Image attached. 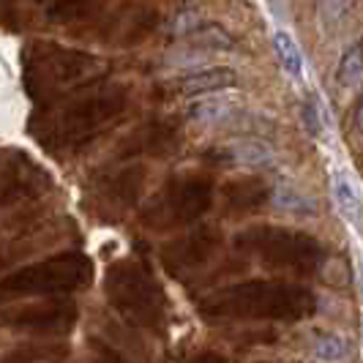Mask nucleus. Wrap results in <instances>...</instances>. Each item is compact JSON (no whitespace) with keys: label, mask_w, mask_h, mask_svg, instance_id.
Listing matches in <instances>:
<instances>
[{"label":"nucleus","mask_w":363,"mask_h":363,"mask_svg":"<svg viewBox=\"0 0 363 363\" xmlns=\"http://www.w3.org/2000/svg\"><path fill=\"white\" fill-rule=\"evenodd\" d=\"M123 88H99L91 93L82 88L55 101L36 104L28 128L30 137L50 153H69L96 140L123 112Z\"/></svg>","instance_id":"1"},{"label":"nucleus","mask_w":363,"mask_h":363,"mask_svg":"<svg viewBox=\"0 0 363 363\" xmlns=\"http://www.w3.org/2000/svg\"><path fill=\"white\" fill-rule=\"evenodd\" d=\"M28 358H33V355H28V352H11L9 355V361H28ZM36 358H55L52 352H36Z\"/></svg>","instance_id":"20"},{"label":"nucleus","mask_w":363,"mask_h":363,"mask_svg":"<svg viewBox=\"0 0 363 363\" xmlns=\"http://www.w3.org/2000/svg\"><path fill=\"white\" fill-rule=\"evenodd\" d=\"M301 118H303V126L309 131L314 140H325L328 137V118L325 109L320 104V96L317 93H309L303 107H301Z\"/></svg>","instance_id":"14"},{"label":"nucleus","mask_w":363,"mask_h":363,"mask_svg":"<svg viewBox=\"0 0 363 363\" xmlns=\"http://www.w3.org/2000/svg\"><path fill=\"white\" fill-rule=\"evenodd\" d=\"M101 74L104 63L82 50L60 47L52 41H30L22 50V82L36 104L82 91Z\"/></svg>","instance_id":"2"},{"label":"nucleus","mask_w":363,"mask_h":363,"mask_svg":"<svg viewBox=\"0 0 363 363\" xmlns=\"http://www.w3.org/2000/svg\"><path fill=\"white\" fill-rule=\"evenodd\" d=\"M317 9H320V22L328 33L342 30V25L350 19V0H320Z\"/></svg>","instance_id":"17"},{"label":"nucleus","mask_w":363,"mask_h":363,"mask_svg":"<svg viewBox=\"0 0 363 363\" xmlns=\"http://www.w3.org/2000/svg\"><path fill=\"white\" fill-rule=\"evenodd\" d=\"M273 52L279 57V66L284 69V74L301 82L303 79V52L298 47V41L287 33V30H276L273 33Z\"/></svg>","instance_id":"11"},{"label":"nucleus","mask_w":363,"mask_h":363,"mask_svg":"<svg viewBox=\"0 0 363 363\" xmlns=\"http://www.w3.org/2000/svg\"><path fill=\"white\" fill-rule=\"evenodd\" d=\"M230 150H233V159L240 167H265L273 159L271 147L265 143H257V140H243V143L233 145Z\"/></svg>","instance_id":"15"},{"label":"nucleus","mask_w":363,"mask_h":363,"mask_svg":"<svg viewBox=\"0 0 363 363\" xmlns=\"http://www.w3.org/2000/svg\"><path fill=\"white\" fill-rule=\"evenodd\" d=\"M238 85V74L230 66H211V69H202L181 79V93L183 96H208V93L227 91V88H235Z\"/></svg>","instance_id":"9"},{"label":"nucleus","mask_w":363,"mask_h":363,"mask_svg":"<svg viewBox=\"0 0 363 363\" xmlns=\"http://www.w3.org/2000/svg\"><path fill=\"white\" fill-rule=\"evenodd\" d=\"M109 303L126 317L131 325L153 328L164 320V292L145 265L121 259L107 271L104 281Z\"/></svg>","instance_id":"5"},{"label":"nucleus","mask_w":363,"mask_h":363,"mask_svg":"<svg viewBox=\"0 0 363 363\" xmlns=\"http://www.w3.org/2000/svg\"><path fill=\"white\" fill-rule=\"evenodd\" d=\"M93 281V259L82 252H60L30 262L0 279V292L11 295H69Z\"/></svg>","instance_id":"4"},{"label":"nucleus","mask_w":363,"mask_h":363,"mask_svg":"<svg viewBox=\"0 0 363 363\" xmlns=\"http://www.w3.org/2000/svg\"><path fill=\"white\" fill-rule=\"evenodd\" d=\"M273 202L281 208V211H292L298 216H311L314 213V200H311L306 191H298L290 181H279L273 189Z\"/></svg>","instance_id":"12"},{"label":"nucleus","mask_w":363,"mask_h":363,"mask_svg":"<svg viewBox=\"0 0 363 363\" xmlns=\"http://www.w3.org/2000/svg\"><path fill=\"white\" fill-rule=\"evenodd\" d=\"M36 3H44V0H36Z\"/></svg>","instance_id":"21"},{"label":"nucleus","mask_w":363,"mask_h":363,"mask_svg":"<svg viewBox=\"0 0 363 363\" xmlns=\"http://www.w3.org/2000/svg\"><path fill=\"white\" fill-rule=\"evenodd\" d=\"M208 208V186L200 181H181L164 189L145 211V224L153 230H172L181 227Z\"/></svg>","instance_id":"7"},{"label":"nucleus","mask_w":363,"mask_h":363,"mask_svg":"<svg viewBox=\"0 0 363 363\" xmlns=\"http://www.w3.org/2000/svg\"><path fill=\"white\" fill-rule=\"evenodd\" d=\"M191 115L202 121V123H211V126H218V123H227L238 115V107L227 99H205L197 107L191 109Z\"/></svg>","instance_id":"13"},{"label":"nucleus","mask_w":363,"mask_h":363,"mask_svg":"<svg viewBox=\"0 0 363 363\" xmlns=\"http://www.w3.org/2000/svg\"><path fill=\"white\" fill-rule=\"evenodd\" d=\"M330 189H333V200H336V208H339L342 218L350 227L363 230V200L352 178L347 175L345 169H336L333 178H330Z\"/></svg>","instance_id":"10"},{"label":"nucleus","mask_w":363,"mask_h":363,"mask_svg":"<svg viewBox=\"0 0 363 363\" xmlns=\"http://www.w3.org/2000/svg\"><path fill=\"white\" fill-rule=\"evenodd\" d=\"M38 186H41V172L25 153L9 150L0 156V208L22 200L25 194H36Z\"/></svg>","instance_id":"8"},{"label":"nucleus","mask_w":363,"mask_h":363,"mask_svg":"<svg viewBox=\"0 0 363 363\" xmlns=\"http://www.w3.org/2000/svg\"><path fill=\"white\" fill-rule=\"evenodd\" d=\"M88 0H47V17L50 22H72L85 11Z\"/></svg>","instance_id":"19"},{"label":"nucleus","mask_w":363,"mask_h":363,"mask_svg":"<svg viewBox=\"0 0 363 363\" xmlns=\"http://www.w3.org/2000/svg\"><path fill=\"white\" fill-rule=\"evenodd\" d=\"M361 77H363V47L355 44V47L345 50V55H342V60L336 66V79H339L342 88H352Z\"/></svg>","instance_id":"16"},{"label":"nucleus","mask_w":363,"mask_h":363,"mask_svg":"<svg viewBox=\"0 0 363 363\" xmlns=\"http://www.w3.org/2000/svg\"><path fill=\"white\" fill-rule=\"evenodd\" d=\"M311 295L301 287L243 284L205 298V317H303L311 311Z\"/></svg>","instance_id":"3"},{"label":"nucleus","mask_w":363,"mask_h":363,"mask_svg":"<svg viewBox=\"0 0 363 363\" xmlns=\"http://www.w3.org/2000/svg\"><path fill=\"white\" fill-rule=\"evenodd\" d=\"M314 358H320V361H345L347 342L336 333H323L314 342Z\"/></svg>","instance_id":"18"},{"label":"nucleus","mask_w":363,"mask_h":363,"mask_svg":"<svg viewBox=\"0 0 363 363\" xmlns=\"http://www.w3.org/2000/svg\"><path fill=\"white\" fill-rule=\"evenodd\" d=\"M79 320V309L66 295H44V301L14 303L0 309V325L33 336H66Z\"/></svg>","instance_id":"6"}]
</instances>
